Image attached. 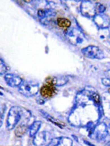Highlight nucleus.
I'll return each mask as SVG.
<instances>
[{
	"instance_id": "dca6fc26",
	"label": "nucleus",
	"mask_w": 110,
	"mask_h": 146,
	"mask_svg": "<svg viewBox=\"0 0 110 146\" xmlns=\"http://www.w3.org/2000/svg\"></svg>"
},
{
	"instance_id": "f03ea898",
	"label": "nucleus",
	"mask_w": 110,
	"mask_h": 146,
	"mask_svg": "<svg viewBox=\"0 0 110 146\" xmlns=\"http://www.w3.org/2000/svg\"><path fill=\"white\" fill-rule=\"evenodd\" d=\"M39 90V85L33 81H26L20 85V93L27 97H31L37 94Z\"/></svg>"
},
{
	"instance_id": "9d476101",
	"label": "nucleus",
	"mask_w": 110,
	"mask_h": 146,
	"mask_svg": "<svg viewBox=\"0 0 110 146\" xmlns=\"http://www.w3.org/2000/svg\"><path fill=\"white\" fill-rule=\"evenodd\" d=\"M73 141L67 137H60L58 146H72Z\"/></svg>"
},
{
	"instance_id": "2eb2a0df",
	"label": "nucleus",
	"mask_w": 110,
	"mask_h": 146,
	"mask_svg": "<svg viewBox=\"0 0 110 146\" xmlns=\"http://www.w3.org/2000/svg\"><path fill=\"white\" fill-rule=\"evenodd\" d=\"M106 146H110V143H109L108 144H107L106 145Z\"/></svg>"
},
{
	"instance_id": "39448f33",
	"label": "nucleus",
	"mask_w": 110,
	"mask_h": 146,
	"mask_svg": "<svg viewBox=\"0 0 110 146\" xmlns=\"http://www.w3.org/2000/svg\"><path fill=\"white\" fill-rule=\"evenodd\" d=\"M48 135L46 131L39 132L34 137L33 143L35 146H46L48 141Z\"/></svg>"
},
{
	"instance_id": "9b49d317",
	"label": "nucleus",
	"mask_w": 110,
	"mask_h": 146,
	"mask_svg": "<svg viewBox=\"0 0 110 146\" xmlns=\"http://www.w3.org/2000/svg\"><path fill=\"white\" fill-rule=\"evenodd\" d=\"M57 24L59 27L67 28L71 26V22L66 18H60L57 20Z\"/></svg>"
},
{
	"instance_id": "f8f14e48",
	"label": "nucleus",
	"mask_w": 110,
	"mask_h": 146,
	"mask_svg": "<svg viewBox=\"0 0 110 146\" xmlns=\"http://www.w3.org/2000/svg\"><path fill=\"white\" fill-rule=\"evenodd\" d=\"M59 141V138H56L52 139V141H50L46 146H58V145Z\"/></svg>"
},
{
	"instance_id": "0eeeda50",
	"label": "nucleus",
	"mask_w": 110,
	"mask_h": 146,
	"mask_svg": "<svg viewBox=\"0 0 110 146\" xmlns=\"http://www.w3.org/2000/svg\"><path fill=\"white\" fill-rule=\"evenodd\" d=\"M41 121H34L29 127V135L30 137H34L36 134L38 133L39 129L41 127Z\"/></svg>"
},
{
	"instance_id": "f257e3e1",
	"label": "nucleus",
	"mask_w": 110,
	"mask_h": 146,
	"mask_svg": "<svg viewBox=\"0 0 110 146\" xmlns=\"http://www.w3.org/2000/svg\"><path fill=\"white\" fill-rule=\"evenodd\" d=\"M30 113L25 109L19 106H13L10 109L8 114L6 126L7 129L12 130L15 128L23 117H29Z\"/></svg>"
},
{
	"instance_id": "1a4fd4ad",
	"label": "nucleus",
	"mask_w": 110,
	"mask_h": 146,
	"mask_svg": "<svg viewBox=\"0 0 110 146\" xmlns=\"http://www.w3.org/2000/svg\"><path fill=\"white\" fill-rule=\"evenodd\" d=\"M42 113L43 114V116L45 118H46V119L50 122H52V123H54V125H56L60 127H65V125L64 124V123L53 118V117H52V116H50V115L47 114L44 111H42Z\"/></svg>"
},
{
	"instance_id": "ddd939ff",
	"label": "nucleus",
	"mask_w": 110,
	"mask_h": 146,
	"mask_svg": "<svg viewBox=\"0 0 110 146\" xmlns=\"http://www.w3.org/2000/svg\"><path fill=\"white\" fill-rule=\"evenodd\" d=\"M93 99L94 100V102L96 103H99L100 102V96L97 94H94L93 95Z\"/></svg>"
},
{
	"instance_id": "4468645a",
	"label": "nucleus",
	"mask_w": 110,
	"mask_h": 146,
	"mask_svg": "<svg viewBox=\"0 0 110 146\" xmlns=\"http://www.w3.org/2000/svg\"><path fill=\"white\" fill-rule=\"evenodd\" d=\"M85 143L86 144L88 145H89V146H95L94 145H92V144H91L89 142H88V141H85Z\"/></svg>"
},
{
	"instance_id": "6e6552de",
	"label": "nucleus",
	"mask_w": 110,
	"mask_h": 146,
	"mask_svg": "<svg viewBox=\"0 0 110 146\" xmlns=\"http://www.w3.org/2000/svg\"><path fill=\"white\" fill-rule=\"evenodd\" d=\"M28 129V125L25 124H21L16 127L15 130V134L17 137H22L27 132Z\"/></svg>"
},
{
	"instance_id": "f3484780",
	"label": "nucleus",
	"mask_w": 110,
	"mask_h": 146,
	"mask_svg": "<svg viewBox=\"0 0 110 146\" xmlns=\"http://www.w3.org/2000/svg\"></svg>"
},
{
	"instance_id": "423d86ee",
	"label": "nucleus",
	"mask_w": 110,
	"mask_h": 146,
	"mask_svg": "<svg viewBox=\"0 0 110 146\" xmlns=\"http://www.w3.org/2000/svg\"><path fill=\"white\" fill-rule=\"evenodd\" d=\"M5 79L7 84L12 87L19 86L22 83V80L19 76L12 74H9L6 75Z\"/></svg>"
},
{
	"instance_id": "7ed1b4c3",
	"label": "nucleus",
	"mask_w": 110,
	"mask_h": 146,
	"mask_svg": "<svg viewBox=\"0 0 110 146\" xmlns=\"http://www.w3.org/2000/svg\"><path fill=\"white\" fill-rule=\"evenodd\" d=\"M107 133L106 125L104 123H101L93 129L91 134L95 139L98 140H102L107 137Z\"/></svg>"
},
{
	"instance_id": "20e7f679",
	"label": "nucleus",
	"mask_w": 110,
	"mask_h": 146,
	"mask_svg": "<svg viewBox=\"0 0 110 146\" xmlns=\"http://www.w3.org/2000/svg\"><path fill=\"white\" fill-rule=\"evenodd\" d=\"M40 93L44 98H51L56 94V88L53 85L47 83L41 88Z\"/></svg>"
}]
</instances>
